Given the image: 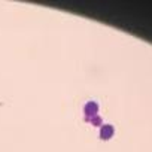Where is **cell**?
<instances>
[{"label": "cell", "instance_id": "cell-1", "mask_svg": "<svg viewBox=\"0 0 152 152\" xmlns=\"http://www.w3.org/2000/svg\"><path fill=\"white\" fill-rule=\"evenodd\" d=\"M84 115H85V121L88 122L91 118H94L96 115H99V103L97 102H88L84 106Z\"/></svg>", "mask_w": 152, "mask_h": 152}, {"label": "cell", "instance_id": "cell-3", "mask_svg": "<svg viewBox=\"0 0 152 152\" xmlns=\"http://www.w3.org/2000/svg\"><path fill=\"white\" fill-rule=\"evenodd\" d=\"M88 122H90L93 127H102V125H103V118H102L100 115H96V116L91 118Z\"/></svg>", "mask_w": 152, "mask_h": 152}, {"label": "cell", "instance_id": "cell-2", "mask_svg": "<svg viewBox=\"0 0 152 152\" xmlns=\"http://www.w3.org/2000/svg\"><path fill=\"white\" fill-rule=\"evenodd\" d=\"M115 134V127L112 124H103L100 127V139L102 140H110Z\"/></svg>", "mask_w": 152, "mask_h": 152}]
</instances>
